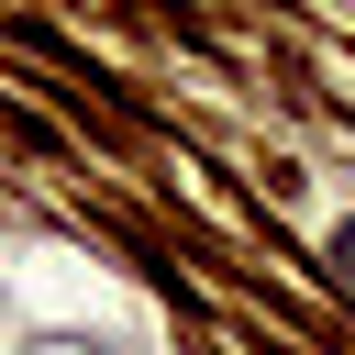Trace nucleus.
<instances>
[{"label":"nucleus","mask_w":355,"mask_h":355,"mask_svg":"<svg viewBox=\"0 0 355 355\" xmlns=\"http://www.w3.org/2000/svg\"><path fill=\"white\" fill-rule=\"evenodd\" d=\"M333 266H344V288H355V222H344V233H333Z\"/></svg>","instance_id":"f257e3e1"}]
</instances>
